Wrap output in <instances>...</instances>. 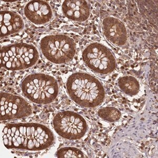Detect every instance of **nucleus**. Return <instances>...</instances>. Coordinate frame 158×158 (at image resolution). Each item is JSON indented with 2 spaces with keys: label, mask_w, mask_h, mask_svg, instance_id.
Instances as JSON below:
<instances>
[{
  "label": "nucleus",
  "mask_w": 158,
  "mask_h": 158,
  "mask_svg": "<svg viewBox=\"0 0 158 158\" xmlns=\"http://www.w3.org/2000/svg\"><path fill=\"white\" fill-rule=\"evenodd\" d=\"M98 114L101 118L110 122H116L121 117V113L119 110L111 106H107L99 110Z\"/></svg>",
  "instance_id": "obj_14"
},
{
  "label": "nucleus",
  "mask_w": 158,
  "mask_h": 158,
  "mask_svg": "<svg viewBox=\"0 0 158 158\" xmlns=\"http://www.w3.org/2000/svg\"><path fill=\"white\" fill-rule=\"evenodd\" d=\"M53 126L60 136L70 140L82 138L88 129L84 118L78 113L71 111L57 113L53 118Z\"/></svg>",
  "instance_id": "obj_6"
},
{
  "label": "nucleus",
  "mask_w": 158,
  "mask_h": 158,
  "mask_svg": "<svg viewBox=\"0 0 158 158\" xmlns=\"http://www.w3.org/2000/svg\"><path fill=\"white\" fill-rule=\"evenodd\" d=\"M118 85L122 91L130 96L137 95L140 90L138 81L132 76H123L120 77Z\"/></svg>",
  "instance_id": "obj_13"
},
{
  "label": "nucleus",
  "mask_w": 158,
  "mask_h": 158,
  "mask_svg": "<svg viewBox=\"0 0 158 158\" xmlns=\"http://www.w3.org/2000/svg\"><path fill=\"white\" fill-rule=\"evenodd\" d=\"M0 17L1 38L17 33L24 28L23 20L17 13L2 11L0 13Z\"/></svg>",
  "instance_id": "obj_12"
},
{
  "label": "nucleus",
  "mask_w": 158,
  "mask_h": 158,
  "mask_svg": "<svg viewBox=\"0 0 158 158\" xmlns=\"http://www.w3.org/2000/svg\"><path fill=\"white\" fill-rule=\"evenodd\" d=\"M56 156L59 158H85L84 153L79 149L73 147L62 148L56 152Z\"/></svg>",
  "instance_id": "obj_15"
},
{
  "label": "nucleus",
  "mask_w": 158,
  "mask_h": 158,
  "mask_svg": "<svg viewBox=\"0 0 158 158\" xmlns=\"http://www.w3.org/2000/svg\"><path fill=\"white\" fill-rule=\"evenodd\" d=\"M62 10L67 18L74 21H85L90 15V8L85 1H64L62 5Z\"/></svg>",
  "instance_id": "obj_11"
},
{
  "label": "nucleus",
  "mask_w": 158,
  "mask_h": 158,
  "mask_svg": "<svg viewBox=\"0 0 158 158\" xmlns=\"http://www.w3.org/2000/svg\"><path fill=\"white\" fill-rule=\"evenodd\" d=\"M40 48L44 56L54 64L69 62L76 55L77 46L74 40L62 34L50 35L42 38Z\"/></svg>",
  "instance_id": "obj_5"
},
{
  "label": "nucleus",
  "mask_w": 158,
  "mask_h": 158,
  "mask_svg": "<svg viewBox=\"0 0 158 158\" xmlns=\"http://www.w3.org/2000/svg\"><path fill=\"white\" fill-rule=\"evenodd\" d=\"M4 144L8 149L41 151L52 146L54 134L49 128L36 123H9L2 131Z\"/></svg>",
  "instance_id": "obj_1"
},
{
  "label": "nucleus",
  "mask_w": 158,
  "mask_h": 158,
  "mask_svg": "<svg viewBox=\"0 0 158 158\" xmlns=\"http://www.w3.org/2000/svg\"><path fill=\"white\" fill-rule=\"evenodd\" d=\"M82 58L89 68L98 73L108 74L116 66L115 58L107 47L99 43H93L84 50Z\"/></svg>",
  "instance_id": "obj_7"
},
{
  "label": "nucleus",
  "mask_w": 158,
  "mask_h": 158,
  "mask_svg": "<svg viewBox=\"0 0 158 158\" xmlns=\"http://www.w3.org/2000/svg\"><path fill=\"white\" fill-rule=\"evenodd\" d=\"M102 29L106 38L117 46L124 45L127 41L126 26L114 17H106L102 21Z\"/></svg>",
  "instance_id": "obj_10"
},
{
  "label": "nucleus",
  "mask_w": 158,
  "mask_h": 158,
  "mask_svg": "<svg viewBox=\"0 0 158 158\" xmlns=\"http://www.w3.org/2000/svg\"><path fill=\"white\" fill-rule=\"evenodd\" d=\"M24 12L26 18L36 25L49 22L53 15L50 6L44 1H31L25 6Z\"/></svg>",
  "instance_id": "obj_9"
},
{
  "label": "nucleus",
  "mask_w": 158,
  "mask_h": 158,
  "mask_svg": "<svg viewBox=\"0 0 158 158\" xmlns=\"http://www.w3.org/2000/svg\"><path fill=\"white\" fill-rule=\"evenodd\" d=\"M32 113L29 103L21 97L1 92V121L27 118Z\"/></svg>",
  "instance_id": "obj_8"
},
{
  "label": "nucleus",
  "mask_w": 158,
  "mask_h": 158,
  "mask_svg": "<svg viewBox=\"0 0 158 158\" xmlns=\"http://www.w3.org/2000/svg\"><path fill=\"white\" fill-rule=\"evenodd\" d=\"M39 54L34 45L16 43L4 46L1 49V67L9 71L27 69L38 62Z\"/></svg>",
  "instance_id": "obj_4"
},
{
  "label": "nucleus",
  "mask_w": 158,
  "mask_h": 158,
  "mask_svg": "<svg viewBox=\"0 0 158 158\" xmlns=\"http://www.w3.org/2000/svg\"><path fill=\"white\" fill-rule=\"evenodd\" d=\"M66 86L71 99L82 107L95 108L104 101V87L97 78L89 74H72L67 80Z\"/></svg>",
  "instance_id": "obj_2"
},
{
  "label": "nucleus",
  "mask_w": 158,
  "mask_h": 158,
  "mask_svg": "<svg viewBox=\"0 0 158 158\" xmlns=\"http://www.w3.org/2000/svg\"><path fill=\"white\" fill-rule=\"evenodd\" d=\"M21 89L25 97L36 104H49L59 94L58 81L54 77L44 73L27 76L22 82Z\"/></svg>",
  "instance_id": "obj_3"
}]
</instances>
